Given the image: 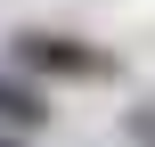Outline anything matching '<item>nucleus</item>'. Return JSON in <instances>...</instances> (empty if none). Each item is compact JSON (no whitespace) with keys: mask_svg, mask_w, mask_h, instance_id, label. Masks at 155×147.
<instances>
[{"mask_svg":"<svg viewBox=\"0 0 155 147\" xmlns=\"http://www.w3.org/2000/svg\"><path fill=\"white\" fill-rule=\"evenodd\" d=\"M0 147H8V139H0Z\"/></svg>","mask_w":155,"mask_h":147,"instance_id":"20e7f679","label":"nucleus"},{"mask_svg":"<svg viewBox=\"0 0 155 147\" xmlns=\"http://www.w3.org/2000/svg\"><path fill=\"white\" fill-rule=\"evenodd\" d=\"M8 57L16 65H33V74H57V82H106L114 74V57L106 49H90V41H74V33H16L8 41Z\"/></svg>","mask_w":155,"mask_h":147,"instance_id":"f257e3e1","label":"nucleus"},{"mask_svg":"<svg viewBox=\"0 0 155 147\" xmlns=\"http://www.w3.org/2000/svg\"><path fill=\"white\" fill-rule=\"evenodd\" d=\"M49 106H41V90H25V82H8L0 74V123H16V131H33Z\"/></svg>","mask_w":155,"mask_h":147,"instance_id":"f03ea898","label":"nucleus"},{"mask_svg":"<svg viewBox=\"0 0 155 147\" xmlns=\"http://www.w3.org/2000/svg\"><path fill=\"white\" fill-rule=\"evenodd\" d=\"M131 131H139V147H155V106L139 115V123H131Z\"/></svg>","mask_w":155,"mask_h":147,"instance_id":"7ed1b4c3","label":"nucleus"}]
</instances>
